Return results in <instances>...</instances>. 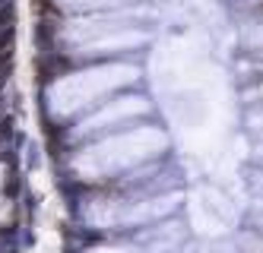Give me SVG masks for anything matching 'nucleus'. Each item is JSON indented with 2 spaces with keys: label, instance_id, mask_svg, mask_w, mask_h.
Instances as JSON below:
<instances>
[]
</instances>
